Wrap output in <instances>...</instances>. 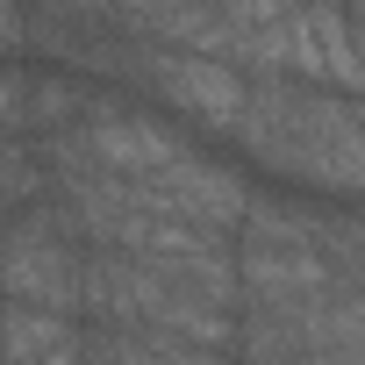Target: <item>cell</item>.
<instances>
[{"label":"cell","mask_w":365,"mask_h":365,"mask_svg":"<svg viewBox=\"0 0 365 365\" xmlns=\"http://www.w3.org/2000/svg\"><path fill=\"white\" fill-rule=\"evenodd\" d=\"M86 258H93V244L79 237L65 201L58 208H22L0 230V301L79 315L86 308Z\"/></svg>","instance_id":"6da1fadb"},{"label":"cell","mask_w":365,"mask_h":365,"mask_svg":"<svg viewBox=\"0 0 365 365\" xmlns=\"http://www.w3.org/2000/svg\"><path fill=\"white\" fill-rule=\"evenodd\" d=\"M136 208L150 222H179V230H201V237H244V215H251V187L230 172V165H208V158H179L172 172L158 179H136Z\"/></svg>","instance_id":"7a4b0ae2"},{"label":"cell","mask_w":365,"mask_h":365,"mask_svg":"<svg viewBox=\"0 0 365 365\" xmlns=\"http://www.w3.org/2000/svg\"><path fill=\"white\" fill-rule=\"evenodd\" d=\"M58 158H79V165L108 172V179H158V172H172L179 158H194V150L179 143L158 115H136V108H93V115L58 143Z\"/></svg>","instance_id":"3957f363"},{"label":"cell","mask_w":365,"mask_h":365,"mask_svg":"<svg viewBox=\"0 0 365 365\" xmlns=\"http://www.w3.org/2000/svg\"><path fill=\"white\" fill-rule=\"evenodd\" d=\"M150 86L172 101V108H187V115H201L208 129H244V115H251V72H237L230 58H194V51H165V58H150Z\"/></svg>","instance_id":"277c9868"},{"label":"cell","mask_w":365,"mask_h":365,"mask_svg":"<svg viewBox=\"0 0 365 365\" xmlns=\"http://www.w3.org/2000/svg\"><path fill=\"white\" fill-rule=\"evenodd\" d=\"M237 272L244 308H315L336 287L322 244H237Z\"/></svg>","instance_id":"5b68a950"},{"label":"cell","mask_w":365,"mask_h":365,"mask_svg":"<svg viewBox=\"0 0 365 365\" xmlns=\"http://www.w3.org/2000/svg\"><path fill=\"white\" fill-rule=\"evenodd\" d=\"M101 344H108L115 365H230V358H208V351H187V344H143V336H108V329H101Z\"/></svg>","instance_id":"8992f818"},{"label":"cell","mask_w":365,"mask_h":365,"mask_svg":"<svg viewBox=\"0 0 365 365\" xmlns=\"http://www.w3.org/2000/svg\"><path fill=\"white\" fill-rule=\"evenodd\" d=\"M86 365H115V358H108V344H101V336H93V344H86Z\"/></svg>","instance_id":"52a82bcc"},{"label":"cell","mask_w":365,"mask_h":365,"mask_svg":"<svg viewBox=\"0 0 365 365\" xmlns=\"http://www.w3.org/2000/svg\"><path fill=\"white\" fill-rule=\"evenodd\" d=\"M351 237H358V244H365V222H351Z\"/></svg>","instance_id":"ba28073f"}]
</instances>
